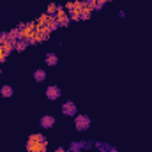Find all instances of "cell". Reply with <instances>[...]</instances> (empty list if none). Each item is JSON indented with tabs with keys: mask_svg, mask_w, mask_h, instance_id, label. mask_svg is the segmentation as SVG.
I'll return each mask as SVG.
<instances>
[{
	"mask_svg": "<svg viewBox=\"0 0 152 152\" xmlns=\"http://www.w3.org/2000/svg\"><path fill=\"white\" fill-rule=\"evenodd\" d=\"M48 149V142L42 134L39 133H34L28 136L27 140V152H46Z\"/></svg>",
	"mask_w": 152,
	"mask_h": 152,
	"instance_id": "1",
	"label": "cell"
},
{
	"mask_svg": "<svg viewBox=\"0 0 152 152\" xmlns=\"http://www.w3.org/2000/svg\"><path fill=\"white\" fill-rule=\"evenodd\" d=\"M36 34V23L30 21V23H25L20 27V41H25V42H32V37Z\"/></svg>",
	"mask_w": 152,
	"mask_h": 152,
	"instance_id": "2",
	"label": "cell"
},
{
	"mask_svg": "<svg viewBox=\"0 0 152 152\" xmlns=\"http://www.w3.org/2000/svg\"><path fill=\"white\" fill-rule=\"evenodd\" d=\"M55 21L58 23V27H67L69 23H71V18H69V14H67V11L66 9H62V7H58V11L55 12Z\"/></svg>",
	"mask_w": 152,
	"mask_h": 152,
	"instance_id": "3",
	"label": "cell"
},
{
	"mask_svg": "<svg viewBox=\"0 0 152 152\" xmlns=\"http://www.w3.org/2000/svg\"><path fill=\"white\" fill-rule=\"evenodd\" d=\"M75 126L78 131H85L90 126V118L87 115H75Z\"/></svg>",
	"mask_w": 152,
	"mask_h": 152,
	"instance_id": "4",
	"label": "cell"
},
{
	"mask_svg": "<svg viewBox=\"0 0 152 152\" xmlns=\"http://www.w3.org/2000/svg\"><path fill=\"white\" fill-rule=\"evenodd\" d=\"M81 9H83V0L75 2V7H73V11H71V14H69L71 21H78V20H81Z\"/></svg>",
	"mask_w": 152,
	"mask_h": 152,
	"instance_id": "5",
	"label": "cell"
},
{
	"mask_svg": "<svg viewBox=\"0 0 152 152\" xmlns=\"http://www.w3.org/2000/svg\"><path fill=\"white\" fill-rule=\"evenodd\" d=\"M48 37H50V32H48V30H41V28H36V34H34V37H32V42H34V44H39V42L46 41Z\"/></svg>",
	"mask_w": 152,
	"mask_h": 152,
	"instance_id": "6",
	"label": "cell"
},
{
	"mask_svg": "<svg viewBox=\"0 0 152 152\" xmlns=\"http://www.w3.org/2000/svg\"><path fill=\"white\" fill-rule=\"evenodd\" d=\"M46 97L51 99V101L58 99V97H60V88H58L57 85H50V87L46 88Z\"/></svg>",
	"mask_w": 152,
	"mask_h": 152,
	"instance_id": "7",
	"label": "cell"
},
{
	"mask_svg": "<svg viewBox=\"0 0 152 152\" xmlns=\"http://www.w3.org/2000/svg\"><path fill=\"white\" fill-rule=\"evenodd\" d=\"M62 113L67 117H75L76 115V104L73 101H67L66 104H62Z\"/></svg>",
	"mask_w": 152,
	"mask_h": 152,
	"instance_id": "8",
	"label": "cell"
},
{
	"mask_svg": "<svg viewBox=\"0 0 152 152\" xmlns=\"http://www.w3.org/2000/svg\"><path fill=\"white\" fill-rule=\"evenodd\" d=\"M2 50L5 51V55H9L12 50H16V41H11V39L7 37L4 42H2Z\"/></svg>",
	"mask_w": 152,
	"mask_h": 152,
	"instance_id": "9",
	"label": "cell"
},
{
	"mask_svg": "<svg viewBox=\"0 0 152 152\" xmlns=\"http://www.w3.org/2000/svg\"><path fill=\"white\" fill-rule=\"evenodd\" d=\"M41 126H42L44 129H50V127L55 126V118H53L51 115H44V117L41 118Z\"/></svg>",
	"mask_w": 152,
	"mask_h": 152,
	"instance_id": "10",
	"label": "cell"
},
{
	"mask_svg": "<svg viewBox=\"0 0 152 152\" xmlns=\"http://www.w3.org/2000/svg\"><path fill=\"white\" fill-rule=\"evenodd\" d=\"M57 28H58V23L55 21V18H53V16H50V20H48V25H46V30L51 34V32H53V30H57Z\"/></svg>",
	"mask_w": 152,
	"mask_h": 152,
	"instance_id": "11",
	"label": "cell"
},
{
	"mask_svg": "<svg viewBox=\"0 0 152 152\" xmlns=\"http://www.w3.org/2000/svg\"><path fill=\"white\" fill-rule=\"evenodd\" d=\"M14 94V90H12V87H9V85H4L2 88H0V96L2 97H11Z\"/></svg>",
	"mask_w": 152,
	"mask_h": 152,
	"instance_id": "12",
	"label": "cell"
},
{
	"mask_svg": "<svg viewBox=\"0 0 152 152\" xmlns=\"http://www.w3.org/2000/svg\"><path fill=\"white\" fill-rule=\"evenodd\" d=\"M46 64H48V66H57V64H58V57H57L55 53H48V55H46Z\"/></svg>",
	"mask_w": 152,
	"mask_h": 152,
	"instance_id": "13",
	"label": "cell"
},
{
	"mask_svg": "<svg viewBox=\"0 0 152 152\" xmlns=\"http://www.w3.org/2000/svg\"><path fill=\"white\" fill-rule=\"evenodd\" d=\"M46 78V73L42 71V69H37V71H34V80L36 81H42Z\"/></svg>",
	"mask_w": 152,
	"mask_h": 152,
	"instance_id": "14",
	"label": "cell"
},
{
	"mask_svg": "<svg viewBox=\"0 0 152 152\" xmlns=\"http://www.w3.org/2000/svg\"><path fill=\"white\" fill-rule=\"evenodd\" d=\"M7 37L11 39V41H16V39H20V28H12V30L7 34Z\"/></svg>",
	"mask_w": 152,
	"mask_h": 152,
	"instance_id": "15",
	"label": "cell"
},
{
	"mask_svg": "<svg viewBox=\"0 0 152 152\" xmlns=\"http://www.w3.org/2000/svg\"><path fill=\"white\" fill-rule=\"evenodd\" d=\"M58 11V5L57 4H50L48 5V11H46V14H50V16H55V12Z\"/></svg>",
	"mask_w": 152,
	"mask_h": 152,
	"instance_id": "16",
	"label": "cell"
},
{
	"mask_svg": "<svg viewBox=\"0 0 152 152\" xmlns=\"http://www.w3.org/2000/svg\"><path fill=\"white\" fill-rule=\"evenodd\" d=\"M27 44H28V42H25V41H20V39H18V41H16V51H23V50L27 48Z\"/></svg>",
	"mask_w": 152,
	"mask_h": 152,
	"instance_id": "17",
	"label": "cell"
},
{
	"mask_svg": "<svg viewBox=\"0 0 152 152\" xmlns=\"http://www.w3.org/2000/svg\"><path fill=\"white\" fill-rule=\"evenodd\" d=\"M73 7H75V2H67L64 9H66V11H73Z\"/></svg>",
	"mask_w": 152,
	"mask_h": 152,
	"instance_id": "18",
	"label": "cell"
},
{
	"mask_svg": "<svg viewBox=\"0 0 152 152\" xmlns=\"http://www.w3.org/2000/svg\"><path fill=\"white\" fill-rule=\"evenodd\" d=\"M5 57H7V55H5V51L2 50V46H0V64H2L4 60H5Z\"/></svg>",
	"mask_w": 152,
	"mask_h": 152,
	"instance_id": "19",
	"label": "cell"
},
{
	"mask_svg": "<svg viewBox=\"0 0 152 152\" xmlns=\"http://www.w3.org/2000/svg\"><path fill=\"white\" fill-rule=\"evenodd\" d=\"M99 2H101V5H104V4H106V2H110V0H99Z\"/></svg>",
	"mask_w": 152,
	"mask_h": 152,
	"instance_id": "20",
	"label": "cell"
},
{
	"mask_svg": "<svg viewBox=\"0 0 152 152\" xmlns=\"http://www.w3.org/2000/svg\"><path fill=\"white\" fill-rule=\"evenodd\" d=\"M55 152H66V151L64 149H58V151H55Z\"/></svg>",
	"mask_w": 152,
	"mask_h": 152,
	"instance_id": "21",
	"label": "cell"
},
{
	"mask_svg": "<svg viewBox=\"0 0 152 152\" xmlns=\"http://www.w3.org/2000/svg\"><path fill=\"white\" fill-rule=\"evenodd\" d=\"M110 152H118V151H115V149H112V151H110Z\"/></svg>",
	"mask_w": 152,
	"mask_h": 152,
	"instance_id": "22",
	"label": "cell"
},
{
	"mask_svg": "<svg viewBox=\"0 0 152 152\" xmlns=\"http://www.w3.org/2000/svg\"><path fill=\"white\" fill-rule=\"evenodd\" d=\"M66 152H69V151H66Z\"/></svg>",
	"mask_w": 152,
	"mask_h": 152,
	"instance_id": "23",
	"label": "cell"
}]
</instances>
